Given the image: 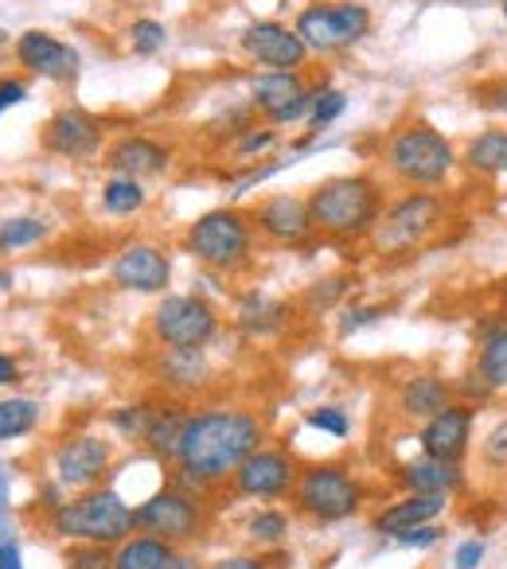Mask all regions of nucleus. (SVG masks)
<instances>
[{"instance_id":"nucleus-1","label":"nucleus","mask_w":507,"mask_h":569,"mask_svg":"<svg viewBox=\"0 0 507 569\" xmlns=\"http://www.w3.org/2000/svg\"><path fill=\"white\" fill-rule=\"evenodd\" d=\"M262 441V426L246 410H207L191 413L180 437L176 465L191 483H219L238 472L246 457Z\"/></svg>"},{"instance_id":"nucleus-2","label":"nucleus","mask_w":507,"mask_h":569,"mask_svg":"<svg viewBox=\"0 0 507 569\" xmlns=\"http://www.w3.org/2000/svg\"><path fill=\"white\" fill-rule=\"evenodd\" d=\"M309 214L317 234L356 242L382 219V188L371 176H332L309 191Z\"/></svg>"},{"instance_id":"nucleus-3","label":"nucleus","mask_w":507,"mask_h":569,"mask_svg":"<svg viewBox=\"0 0 507 569\" xmlns=\"http://www.w3.org/2000/svg\"><path fill=\"white\" fill-rule=\"evenodd\" d=\"M387 168L410 188H441L457 168V152L445 141V133H437L429 121H406L402 129H395L382 149Z\"/></svg>"},{"instance_id":"nucleus-4","label":"nucleus","mask_w":507,"mask_h":569,"mask_svg":"<svg viewBox=\"0 0 507 569\" xmlns=\"http://www.w3.org/2000/svg\"><path fill=\"white\" fill-rule=\"evenodd\" d=\"M133 527L137 511L118 491H87V496L71 499V503L56 507V530L63 538H79V542H126V535H133Z\"/></svg>"},{"instance_id":"nucleus-5","label":"nucleus","mask_w":507,"mask_h":569,"mask_svg":"<svg viewBox=\"0 0 507 569\" xmlns=\"http://www.w3.org/2000/svg\"><path fill=\"white\" fill-rule=\"evenodd\" d=\"M183 246L207 269H238L250 261L254 222L235 207H219V211H207L191 222L188 234H183Z\"/></svg>"},{"instance_id":"nucleus-6","label":"nucleus","mask_w":507,"mask_h":569,"mask_svg":"<svg viewBox=\"0 0 507 569\" xmlns=\"http://www.w3.org/2000/svg\"><path fill=\"white\" fill-rule=\"evenodd\" d=\"M445 222V199L434 191H410L398 203H390L382 211V219L375 222L371 242L379 253H410L434 234Z\"/></svg>"},{"instance_id":"nucleus-7","label":"nucleus","mask_w":507,"mask_h":569,"mask_svg":"<svg viewBox=\"0 0 507 569\" xmlns=\"http://www.w3.org/2000/svg\"><path fill=\"white\" fill-rule=\"evenodd\" d=\"M297 36L305 40V48L317 51V56H332L351 43H359L371 32V12L367 4L356 0H344V4H312L297 17Z\"/></svg>"},{"instance_id":"nucleus-8","label":"nucleus","mask_w":507,"mask_h":569,"mask_svg":"<svg viewBox=\"0 0 507 569\" xmlns=\"http://www.w3.org/2000/svg\"><path fill=\"white\" fill-rule=\"evenodd\" d=\"M294 499L305 515L320 522H336V519H348V515L359 511V483L351 480L344 468L336 465H317L309 472H301L294 488Z\"/></svg>"},{"instance_id":"nucleus-9","label":"nucleus","mask_w":507,"mask_h":569,"mask_svg":"<svg viewBox=\"0 0 507 569\" xmlns=\"http://www.w3.org/2000/svg\"><path fill=\"white\" fill-rule=\"evenodd\" d=\"M215 328L219 317L203 297H165L152 312V332L168 348H203Z\"/></svg>"},{"instance_id":"nucleus-10","label":"nucleus","mask_w":507,"mask_h":569,"mask_svg":"<svg viewBox=\"0 0 507 569\" xmlns=\"http://www.w3.org/2000/svg\"><path fill=\"white\" fill-rule=\"evenodd\" d=\"M317 90L305 87L301 71H262L250 87V106L262 110L270 126H294L312 113Z\"/></svg>"},{"instance_id":"nucleus-11","label":"nucleus","mask_w":507,"mask_h":569,"mask_svg":"<svg viewBox=\"0 0 507 569\" xmlns=\"http://www.w3.org/2000/svg\"><path fill=\"white\" fill-rule=\"evenodd\" d=\"M199 522H203V515H199L196 499H188L183 491L172 488L157 491V496L137 507V527L149 538H160V542H172V546L191 542L199 535Z\"/></svg>"},{"instance_id":"nucleus-12","label":"nucleus","mask_w":507,"mask_h":569,"mask_svg":"<svg viewBox=\"0 0 507 569\" xmlns=\"http://www.w3.org/2000/svg\"><path fill=\"white\" fill-rule=\"evenodd\" d=\"M242 51L266 71H301L309 48L297 36V28H286L278 20H258L242 32Z\"/></svg>"},{"instance_id":"nucleus-13","label":"nucleus","mask_w":507,"mask_h":569,"mask_svg":"<svg viewBox=\"0 0 507 569\" xmlns=\"http://www.w3.org/2000/svg\"><path fill=\"white\" fill-rule=\"evenodd\" d=\"M43 149L63 160H95L102 149V121L87 110H59L43 126Z\"/></svg>"},{"instance_id":"nucleus-14","label":"nucleus","mask_w":507,"mask_h":569,"mask_svg":"<svg viewBox=\"0 0 507 569\" xmlns=\"http://www.w3.org/2000/svg\"><path fill=\"white\" fill-rule=\"evenodd\" d=\"M294 480H297L294 460H289L286 452H274V449H254L235 472L238 496H254V499L286 496V491L294 488Z\"/></svg>"},{"instance_id":"nucleus-15","label":"nucleus","mask_w":507,"mask_h":569,"mask_svg":"<svg viewBox=\"0 0 507 569\" xmlns=\"http://www.w3.org/2000/svg\"><path fill=\"white\" fill-rule=\"evenodd\" d=\"M254 222H258V230H262L270 242H281V246H301L317 234L312 214H309V199H301V196H270L254 211Z\"/></svg>"},{"instance_id":"nucleus-16","label":"nucleus","mask_w":507,"mask_h":569,"mask_svg":"<svg viewBox=\"0 0 507 569\" xmlns=\"http://www.w3.org/2000/svg\"><path fill=\"white\" fill-rule=\"evenodd\" d=\"M172 277V266H168V253L157 250L149 242H133L118 253L113 261V284L121 289H133V293H160Z\"/></svg>"},{"instance_id":"nucleus-17","label":"nucleus","mask_w":507,"mask_h":569,"mask_svg":"<svg viewBox=\"0 0 507 569\" xmlns=\"http://www.w3.org/2000/svg\"><path fill=\"white\" fill-rule=\"evenodd\" d=\"M421 449L426 457H437V460H460L473 441V406L465 402H449L441 413L426 421L421 429Z\"/></svg>"},{"instance_id":"nucleus-18","label":"nucleus","mask_w":507,"mask_h":569,"mask_svg":"<svg viewBox=\"0 0 507 569\" xmlns=\"http://www.w3.org/2000/svg\"><path fill=\"white\" fill-rule=\"evenodd\" d=\"M168 164H172V149L145 133L121 137V141H113L110 152H106V168H110L113 176H133V180L168 172Z\"/></svg>"},{"instance_id":"nucleus-19","label":"nucleus","mask_w":507,"mask_h":569,"mask_svg":"<svg viewBox=\"0 0 507 569\" xmlns=\"http://www.w3.org/2000/svg\"><path fill=\"white\" fill-rule=\"evenodd\" d=\"M17 59L28 67L32 74H40V79H74V71H79V51L67 48L63 40H56V36L48 32H24L17 40Z\"/></svg>"},{"instance_id":"nucleus-20","label":"nucleus","mask_w":507,"mask_h":569,"mask_svg":"<svg viewBox=\"0 0 507 569\" xmlns=\"http://www.w3.org/2000/svg\"><path fill=\"white\" fill-rule=\"evenodd\" d=\"M110 465V445L98 437H71L56 449V472L67 488H90Z\"/></svg>"},{"instance_id":"nucleus-21","label":"nucleus","mask_w":507,"mask_h":569,"mask_svg":"<svg viewBox=\"0 0 507 569\" xmlns=\"http://www.w3.org/2000/svg\"><path fill=\"white\" fill-rule=\"evenodd\" d=\"M113 569H196V561L176 553L172 542L160 538H129L121 542V550L113 553Z\"/></svg>"},{"instance_id":"nucleus-22","label":"nucleus","mask_w":507,"mask_h":569,"mask_svg":"<svg viewBox=\"0 0 507 569\" xmlns=\"http://www.w3.org/2000/svg\"><path fill=\"white\" fill-rule=\"evenodd\" d=\"M445 499L449 496H418V491H410L406 499L390 503L387 511H379L375 530H382V535H402V530L421 527V522H434L437 515L445 511Z\"/></svg>"},{"instance_id":"nucleus-23","label":"nucleus","mask_w":507,"mask_h":569,"mask_svg":"<svg viewBox=\"0 0 507 569\" xmlns=\"http://www.w3.org/2000/svg\"><path fill=\"white\" fill-rule=\"evenodd\" d=\"M402 483L418 496H453L460 488V468L457 460L418 457L402 468Z\"/></svg>"},{"instance_id":"nucleus-24","label":"nucleus","mask_w":507,"mask_h":569,"mask_svg":"<svg viewBox=\"0 0 507 569\" xmlns=\"http://www.w3.org/2000/svg\"><path fill=\"white\" fill-rule=\"evenodd\" d=\"M449 402H453V387L445 379H437V375H414V379L402 382V395H398L402 413L426 418V421L434 418V413H441Z\"/></svg>"},{"instance_id":"nucleus-25","label":"nucleus","mask_w":507,"mask_h":569,"mask_svg":"<svg viewBox=\"0 0 507 569\" xmlns=\"http://www.w3.org/2000/svg\"><path fill=\"white\" fill-rule=\"evenodd\" d=\"M480 367L484 382L491 390H507V320H496L480 332Z\"/></svg>"},{"instance_id":"nucleus-26","label":"nucleus","mask_w":507,"mask_h":569,"mask_svg":"<svg viewBox=\"0 0 507 569\" xmlns=\"http://www.w3.org/2000/svg\"><path fill=\"white\" fill-rule=\"evenodd\" d=\"M465 164L480 176H507V129H488L465 144Z\"/></svg>"},{"instance_id":"nucleus-27","label":"nucleus","mask_w":507,"mask_h":569,"mask_svg":"<svg viewBox=\"0 0 507 569\" xmlns=\"http://www.w3.org/2000/svg\"><path fill=\"white\" fill-rule=\"evenodd\" d=\"M238 325H242L250 336H270L286 325V305L274 301V297H266V293H250L242 305H238Z\"/></svg>"},{"instance_id":"nucleus-28","label":"nucleus","mask_w":507,"mask_h":569,"mask_svg":"<svg viewBox=\"0 0 507 569\" xmlns=\"http://www.w3.org/2000/svg\"><path fill=\"white\" fill-rule=\"evenodd\" d=\"M183 426H188V413H176V410H165L152 418L149 426V449L157 452V457L165 460H176V452H180V437H183Z\"/></svg>"},{"instance_id":"nucleus-29","label":"nucleus","mask_w":507,"mask_h":569,"mask_svg":"<svg viewBox=\"0 0 507 569\" xmlns=\"http://www.w3.org/2000/svg\"><path fill=\"white\" fill-rule=\"evenodd\" d=\"M165 375L176 387H199L207 379L203 348H168L165 356Z\"/></svg>"},{"instance_id":"nucleus-30","label":"nucleus","mask_w":507,"mask_h":569,"mask_svg":"<svg viewBox=\"0 0 507 569\" xmlns=\"http://www.w3.org/2000/svg\"><path fill=\"white\" fill-rule=\"evenodd\" d=\"M145 199H149V196H145L141 180H133V176H113V180L102 188V207L110 214H133V211H141Z\"/></svg>"},{"instance_id":"nucleus-31","label":"nucleus","mask_w":507,"mask_h":569,"mask_svg":"<svg viewBox=\"0 0 507 569\" xmlns=\"http://www.w3.org/2000/svg\"><path fill=\"white\" fill-rule=\"evenodd\" d=\"M36 421H40V406L28 402V398H12V402H0V441L32 433Z\"/></svg>"},{"instance_id":"nucleus-32","label":"nucleus","mask_w":507,"mask_h":569,"mask_svg":"<svg viewBox=\"0 0 507 569\" xmlns=\"http://www.w3.org/2000/svg\"><path fill=\"white\" fill-rule=\"evenodd\" d=\"M168 43V28L160 24V20H133L129 24V48H133V56H160Z\"/></svg>"},{"instance_id":"nucleus-33","label":"nucleus","mask_w":507,"mask_h":569,"mask_svg":"<svg viewBox=\"0 0 507 569\" xmlns=\"http://www.w3.org/2000/svg\"><path fill=\"white\" fill-rule=\"evenodd\" d=\"M43 234H48V222L40 219H4L0 222V253L40 242Z\"/></svg>"},{"instance_id":"nucleus-34","label":"nucleus","mask_w":507,"mask_h":569,"mask_svg":"<svg viewBox=\"0 0 507 569\" xmlns=\"http://www.w3.org/2000/svg\"><path fill=\"white\" fill-rule=\"evenodd\" d=\"M344 106H348V98H344L340 90H317V102H312L309 126L317 129V133H320V129H328L344 113Z\"/></svg>"},{"instance_id":"nucleus-35","label":"nucleus","mask_w":507,"mask_h":569,"mask_svg":"<svg viewBox=\"0 0 507 569\" xmlns=\"http://www.w3.org/2000/svg\"><path fill=\"white\" fill-rule=\"evenodd\" d=\"M152 418H157V413L145 410V406H126V410H113V418H110V421H113V426H118L126 437H133V441H145V437H149Z\"/></svg>"},{"instance_id":"nucleus-36","label":"nucleus","mask_w":507,"mask_h":569,"mask_svg":"<svg viewBox=\"0 0 507 569\" xmlns=\"http://www.w3.org/2000/svg\"><path fill=\"white\" fill-rule=\"evenodd\" d=\"M278 144V129L274 126H250V129H242L238 133V141H235V157H258V152H266V149H274Z\"/></svg>"},{"instance_id":"nucleus-37","label":"nucleus","mask_w":507,"mask_h":569,"mask_svg":"<svg viewBox=\"0 0 507 569\" xmlns=\"http://www.w3.org/2000/svg\"><path fill=\"white\" fill-rule=\"evenodd\" d=\"M289 535V522L281 511H258L250 519V538L254 542H281Z\"/></svg>"},{"instance_id":"nucleus-38","label":"nucleus","mask_w":507,"mask_h":569,"mask_svg":"<svg viewBox=\"0 0 507 569\" xmlns=\"http://www.w3.org/2000/svg\"><path fill=\"white\" fill-rule=\"evenodd\" d=\"M67 569H113V558L106 553V546L98 542H82L67 553Z\"/></svg>"},{"instance_id":"nucleus-39","label":"nucleus","mask_w":507,"mask_h":569,"mask_svg":"<svg viewBox=\"0 0 507 569\" xmlns=\"http://www.w3.org/2000/svg\"><path fill=\"white\" fill-rule=\"evenodd\" d=\"M473 102L488 113H507V79H488L473 90Z\"/></svg>"},{"instance_id":"nucleus-40","label":"nucleus","mask_w":507,"mask_h":569,"mask_svg":"<svg viewBox=\"0 0 507 569\" xmlns=\"http://www.w3.org/2000/svg\"><path fill=\"white\" fill-rule=\"evenodd\" d=\"M309 426L325 429V433H332V437H348L351 433V421H348V413H344L340 406H320V410H312Z\"/></svg>"},{"instance_id":"nucleus-41","label":"nucleus","mask_w":507,"mask_h":569,"mask_svg":"<svg viewBox=\"0 0 507 569\" xmlns=\"http://www.w3.org/2000/svg\"><path fill=\"white\" fill-rule=\"evenodd\" d=\"M484 460L496 468H507V421H499L488 433V441H484Z\"/></svg>"},{"instance_id":"nucleus-42","label":"nucleus","mask_w":507,"mask_h":569,"mask_svg":"<svg viewBox=\"0 0 507 569\" xmlns=\"http://www.w3.org/2000/svg\"><path fill=\"white\" fill-rule=\"evenodd\" d=\"M395 538H398V546H418V550H426V546H434L437 538H441V530H437L434 522H421V527H410Z\"/></svg>"},{"instance_id":"nucleus-43","label":"nucleus","mask_w":507,"mask_h":569,"mask_svg":"<svg viewBox=\"0 0 507 569\" xmlns=\"http://www.w3.org/2000/svg\"><path fill=\"white\" fill-rule=\"evenodd\" d=\"M484 561V542L480 538H468V542L457 546V553H453V569H476Z\"/></svg>"},{"instance_id":"nucleus-44","label":"nucleus","mask_w":507,"mask_h":569,"mask_svg":"<svg viewBox=\"0 0 507 569\" xmlns=\"http://www.w3.org/2000/svg\"><path fill=\"white\" fill-rule=\"evenodd\" d=\"M344 289H348V281H344V277H332V281H325V289H320V281H317V289L309 293V305H312V309H328V305H332L336 297L344 293Z\"/></svg>"},{"instance_id":"nucleus-45","label":"nucleus","mask_w":507,"mask_h":569,"mask_svg":"<svg viewBox=\"0 0 507 569\" xmlns=\"http://www.w3.org/2000/svg\"><path fill=\"white\" fill-rule=\"evenodd\" d=\"M28 98V87L20 79H0V113L12 110V106H20Z\"/></svg>"},{"instance_id":"nucleus-46","label":"nucleus","mask_w":507,"mask_h":569,"mask_svg":"<svg viewBox=\"0 0 507 569\" xmlns=\"http://www.w3.org/2000/svg\"><path fill=\"white\" fill-rule=\"evenodd\" d=\"M0 542H12V522H9V472L0 468Z\"/></svg>"},{"instance_id":"nucleus-47","label":"nucleus","mask_w":507,"mask_h":569,"mask_svg":"<svg viewBox=\"0 0 507 569\" xmlns=\"http://www.w3.org/2000/svg\"><path fill=\"white\" fill-rule=\"evenodd\" d=\"M382 312L379 309H351L348 317H344V325H340V332L348 336V332H356V328H364V325H375Z\"/></svg>"},{"instance_id":"nucleus-48","label":"nucleus","mask_w":507,"mask_h":569,"mask_svg":"<svg viewBox=\"0 0 507 569\" xmlns=\"http://www.w3.org/2000/svg\"><path fill=\"white\" fill-rule=\"evenodd\" d=\"M211 569H266V561H258V558H222V561H215Z\"/></svg>"},{"instance_id":"nucleus-49","label":"nucleus","mask_w":507,"mask_h":569,"mask_svg":"<svg viewBox=\"0 0 507 569\" xmlns=\"http://www.w3.org/2000/svg\"><path fill=\"white\" fill-rule=\"evenodd\" d=\"M0 569H24V566H20L17 542H0Z\"/></svg>"},{"instance_id":"nucleus-50","label":"nucleus","mask_w":507,"mask_h":569,"mask_svg":"<svg viewBox=\"0 0 507 569\" xmlns=\"http://www.w3.org/2000/svg\"><path fill=\"white\" fill-rule=\"evenodd\" d=\"M4 382H17V359H9V356H0V387Z\"/></svg>"},{"instance_id":"nucleus-51","label":"nucleus","mask_w":507,"mask_h":569,"mask_svg":"<svg viewBox=\"0 0 507 569\" xmlns=\"http://www.w3.org/2000/svg\"><path fill=\"white\" fill-rule=\"evenodd\" d=\"M499 312H504V320H507V281L499 284Z\"/></svg>"},{"instance_id":"nucleus-52","label":"nucleus","mask_w":507,"mask_h":569,"mask_svg":"<svg viewBox=\"0 0 507 569\" xmlns=\"http://www.w3.org/2000/svg\"><path fill=\"white\" fill-rule=\"evenodd\" d=\"M4 43H9V32H4V28H0V48H4Z\"/></svg>"},{"instance_id":"nucleus-53","label":"nucleus","mask_w":507,"mask_h":569,"mask_svg":"<svg viewBox=\"0 0 507 569\" xmlns=\"http://www.w3.org/2000/svg\"><path fill=\"white\" fill-rule=\"evenodd\" d=\"M499 12H504V17H507V0H504V4H499Z\"/></svg>"}]
</instances>
